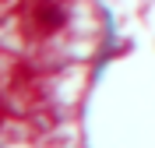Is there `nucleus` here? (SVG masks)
Returning a JSON list of instances; mask_svg holds the SVG:
<instances>
[]
</instances>
